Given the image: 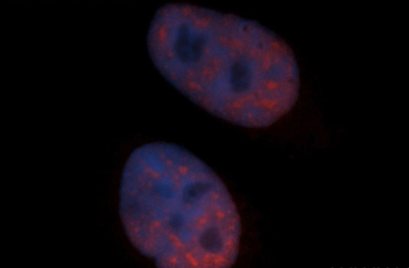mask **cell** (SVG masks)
I'll use <instances>...</instances> for the list:
<instances>
[{"mask_svg": "<svg viewBox=\"0 0 409 268\" xmlns=\"http://www.w3.org/2000/svg\"><path fill=\"white\" fill-rule=\"evenodd\" d=\"M154 65L210 113L247 128L269 126L296 103L294 54L275 32L238 16L186 4L154 41Z\"/></svg>", "mask_w": 409, "mask_h": 268, "instance_id": "cell-1", "label": "cell"}, {"mask_svg": "<svg viewBox=\"0 0 409 268\" xmlns=\"http://www.w3.org/2000/svg\"><path fill=\"white\" fill-rule=\"evenodd\" d=\"M119 212L132 246L160 268H228L241 223L218 175L176 144L135 149L122 175Z\"/></svg>", "mask_w": 409, "mask_h": 268, "instance_id": "cell-2", "label": "cell"}]
</instances>
